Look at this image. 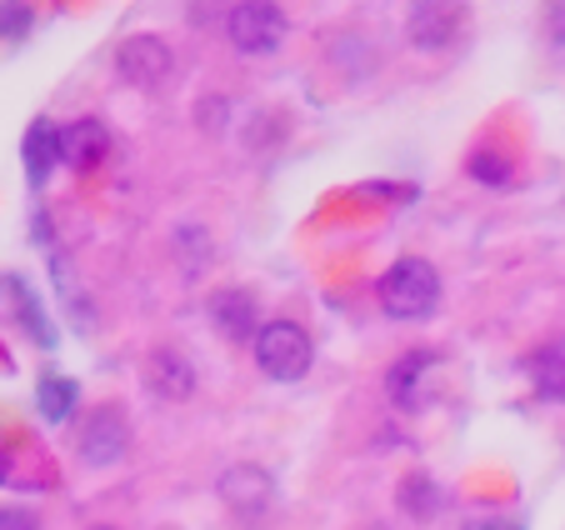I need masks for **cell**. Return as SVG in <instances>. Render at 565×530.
<instances>
[{
	"label": "cell",
	"instance_id": "6da1fadb",
	"mask_svg": "<svg viewBox=\"0 0 565 530\" xmlns=\"http://www.w3.org/2000/svg\"><path fill=\"white\" fill-rule=\"evenodd\" d=\"M375 296H381V310L391 320H426L430 310L440 306V276H436V265L420 261V255L395 261L391 271L381 276Z\"/></svg>",
	"mask_w": 565,
	"mask_h": 530
},
{
	"label": "cell",
	"instance_id": "7a4b0ae2",
	"mask_svg": "<svg viewBox=\"0 0 565 530\" xmlns=\"http://www.w3.org/2000/svg\"><path fill=\"white\" fill-rule=\"evenodd\" d=\"M250 346H256V365L270 381H300L310 371V361H316V346H310V336L296 320H266Z\"/></svg>",
	"mask_w": 565,
	"mask_h": 530
},
{
	"label": "cell",
	"instance_id": "3957f363",
	"mask_svg": "<svg viewBox=\"0 0 565 530\" xmlns=\"http://www.w3.org/2000/svg\"><path fill=\"white\" fill-rule=\"evenodd\" d=\"M225 35L241 55H270L286 41V11L276 0H241L225 11Z\"/></svg>",
	"mask_w": 565,
	"mask_h": 530
},
{
	"label": "cell",
	"instance_id": "277c9868",
	"mask_svg": "<svg viewBox=\"0 0 565 530\" xmlns=\"http://www.w3.org/2000/svg\"><path fill=\"white\" fill-rule=\"evenodd\" d=\"M171 65H175V55L160 35H130L116 51V75L126 85H136V91H156V85L171 75Z\"/></svg>",
	"mask_w": 565,
	"mask_h": 530
},
{
	"label": "cell",
	"instance_id": "5b68a950",
	"mask_svg": "<svg viewBox=\"0 0 565 530\" xmlns=\"http://www.w3.org/2000/svg\"><path fill=\"white\" fill-rule=\"evenodd\" d=\"M126 446H130L126 415H120L116 405H96V411L86 415V425H81V460L96 466V470H106L126 456Z\"/></svg>",
	"mask_w": 565,
	"mask_h": 530
},
{
	"label": "cell",
	"instance_id": "8992f818",
	"mask_svg": "<svg viewBox=\"0 0 565 530\" xmlns=\"http://www.w3.org/2000/svg\"><path fill=\"white\" fill-rule=\"evenodd\" d=\"M406 35L420 51H446L460 35V6L456 0H416L406 15Z\"/></svg>",
	"mask_w": 565,
	"mask_h": 530
},
{
	"label": "cell",
	"instance_id": "52a82bcc",
	"mask_svg": "<svg viewBox=\"0 0 565 530\" xmlns=\"http://www.w3.org/2000/svg\"><path fill=\"white\" fill-rule=\"evenodd\" d=\"M221 500L235 510V516L256 520V516H266L270 500H276V480H270V470H260V466H231L221 476Z\"/></svg>",
	"mask_w": 565,
	"mask_h": 530
},
{
	"label": "cell",
	"instance_id": "ba28073f",
	"mask_svg": "<svg viewBox=\"0 0 565 530\" xmlns=\"http://www.w3.org/2000/svg\"><path fill=\"white\" fill-rule=\"evenodd\" d=\"M440 356H430V350H411V356H401V361L391 365V375H385V391H391V401L401 405V411H420L426 405V381L436 375Z\"/></svg>",
	"mask_w": 565,
	"mask_h": 530
},
{
	"label": "cell",
	"instance_id": "9c48e42d",
	"mask_svg": "<svg viewBox=\"0 0 565 530\" xmlns=\"http://www.w3.org/2000/svg\"><path fill=\"white\" fill-rule=\"evenodd\" d=\"M110 156V130L96 116H81L61 130V160L75 170H96Z\"/></svg>",
	"mask_w": 565,
	"mask_h": 530
},
{
	"label": "cell",
	"instance_id": "30bf717a",
	"mask_svg": "<svg viewBox=\"0 0 565 530\" xmlns=\"http://www.w3.org/2000/svg\"><path fill=\"white\" fill-rule=\"evenodd\" d=\"M211 320L225 340H256V300L246 290H215L211 296Z\"/></svg>",
	"mask_w": 565,
	"mask_h": 530
},
{
	"label": "cell",
	"instance_id": "8fae6325",
	"mask_svg": "<svg viewBox=\"0 0 565 530\" xmlns=\"http://www.w3.org/2000/svg\"><path fill=\"white\" fill-rule=\"evenodd\" d=\"M150 391L166 395V401H185V395L195 391V371L185 356H175V350H156L150 356V371H146Z\"/></svg>",
	"mask_w": 565,
	"mask_h": 530
},
{
	"label": "cell",
	"instance_id": "7c38bea8",
	"mask_svg": "<svg viewBox=\"0 0 565 530\" xmlns=\"http://www.w3.org/2000/svg\"><path fill=\"white\" fill-rule=\"evenodd\" d=\"M55 160H61V126H55V120H35V126L25 130V176H31V186L51 181Z\"/></svg>",
	"mask_w": 565,
	"mask_h": 530
},
{
	"label": "cell",
	"instance_id": "4fadbf2b",
	"mask_svg": "<svg viewBox=\"0 0 565 530\" xmlns=\"http://www.w3.org/2000/svg\"><path fill=\"white\" fill-rule=\"evenodd\" d=\"M525 371H531L541 401H565V350L561 346H541L531 361H525Z\"/></svg>",
	"mask_w": 565,
	"mask_h": 530
},
{
	"label": "cell",
	"instance_id": "5bb4252c",
	"mask_svg": "<svg viewBox=\"0 0 565 530\" xmlns=\"http://www.w3.org/2000/svg\"><path fill=\"white\" fill-rule=\"evenodd\" d=\"M35 405H41V415H45L51 425L71 421V411H75V385L65 381V375H45L41 391H35Z\"/></svg>",
	"mask_w": 565,
	"mask_h": 530
},
{
	"label": "cell",
	"instance_id": "9a60e30c",
	"mask_svg": "<svg viewBox=\"0 0 565 530\" xmlns=\"http://www.w3.org/2000/svg\"><path fill=\"white\" fill-rule=\"evenodd\" d=\"M470 176H476L480 186H495V191H505V186H511V160L495 156V150H476V156H470Z\"/></svg>",
	"mask_w": 565,
	"mask_h": 530
},
{
	"label": "cell",
	"instance_id": "2e32d148",
	"mask_svg": "<svg viewBox=\"0 0 565 530\" xmlns=\"http://www.w3.org/2000/svg\"><path fill=\"white\" fill-rule=\"evenodd\" d=\"M31 6L25 0H0V41H25L31 35Z\"/></svg>",
	"mask_w": 565,
	"mask_h": 530
},
{
	"label": "cell",
	"instance_id": "e0dca14e",
	"mask_svg": "<svg viewBox=\"0 0 565 530\" xmlns=\"http://www.w3.org/2000/svg\"><path fill=\"white\" fill-rule=\"evenodd\" d=\"M401 500H406V506H411V516H430V510L440 506V490L430 486V480H420V476H416L406 490H401Z\"/></svg>",
	"mask_w": 565,
	"mask_h": 530
},
{
	"label": "cell",
	"instance_id": "ac0fdd59",
	"mask_svg": "<svg viewBox=\"0 0 565 530\" xmlns=\"http://www.w3.org/2000/svg\"><path fill=\"white\" fill-rule=\"evenodd\" d=\"M11 290H15V300H21V316H25V326H31V336L35 340H41V346H51V326H45V316H41V310H35V300H31V290H25V286H15V280H11Z\"/></svg>",
	"mask_w": 565,
	"mask_h": 530
},
{
	"label": "cell",
	"instance_id": "d6986e66",
	"mask_svg": "<svg viewBox=\"0 0 565 530\" xmlns=\"http://www.w3.org/2000/svg\"><path fill=\"white\" fill-rule=\"evenodd\" d=\"M0 530H41V520L25 506H0Z\"/></svg>",
	"mask_w": 565,
	"mask_h": 530
},
{
	"label": "cell",
	"instance_id": "ffe728a7",
	"mask_svg": "<svg viewBox=\"0 0 565 530\" xmlns=\"http://www.w3.org/2000/svg\"><path fill=\"white\" fill-rule=\"evenodd\" d=\"M466 530H521V526H511V520H476V526H466Z\"/></svg>",
	"mask_w": 565,
	"mask_h": 530
},
{
	"label": "cell",
	"instance_id": "44dd1931",
	"mask_svg": "<svg viewBox=\"0 0 565 530\" xmlns=\"http://www.w3.org/2000/svg\"><path fill=\"white\" fill-rule=\"evenodd\" d=\"M0 480H6V456H0Z\"/></svg>",
	"mask_w": 565,
	"mask_h": 530
},
{
	"label": "cell",
	"instance_id": "7402d4cb",
	"mask_svg": "<svg viewBox=\"0 0 565 530\" xmlns=\"http://www.w3.org/2000/svg\"><path fill=\"white\" fill-rule=\"evenodd\" d=\"M90 530H116V526H90Z\"/></svg>",
	"mask_w": 565,
	"mask_h": 530
}]
</instances>
